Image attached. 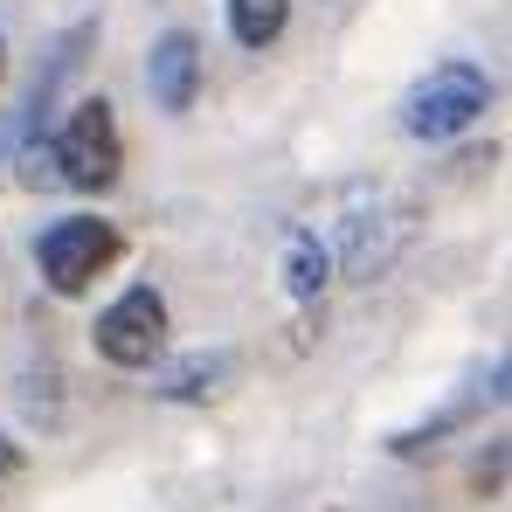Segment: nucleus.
Listing matches in <instances>:
<instances>
[{
  "instance_id": "f257e3e1",
  "label": "nucleus",
  "mask_w": 512,
  "mask_h": 512,
  "mask_svg": "<svg viewBox=\"0 0 512 512\" xmlns=\"http://www.w3.org/2000/svg\"><path fill=\"white\" fill-rule=\"evenodd\" d=\"M118 167H125V139H118V118H111L104 97H84L63 118V132L28 153V180H63V187H84V194L111 187Z\"/></svg>"
},
{
  "instance_id": "f03ea898",
  "label": "nucleus",
  "mask_w": 512,
  "mask_h": 512,
  "mask_svg": "<svg viewBox=\"0 0 512 512\" xmlns=\"http://www.w3.org/2000/svg\"><path fill=\"white\" fill-rule=\"evenodd\" d=\"M492 104V77L471 70V63H443L429 70L423 84L402 97V132L409 139H457L464 125H478Z\"/></svg>"
},
{
  "instance_id": "7ed1b4c3",
  "label": "nucleus",
  "mask_w": 512,
  "mask_h": 512,
  "mask_svg": "<svg viewBox=\"0 0 512 512\" xmlns=\"http://www.w3.org/2000/svg\"><path fill=\"white\" fill-rule=\"evenodd\" d=\"M111 256H118V229L97 222V215H70V222L42 229V243H35V263H42L49 291H63V298L90 291V277H97Z\"/></svg>"
},
{
  "instance_id": "20e7f679",
  "label": "nucleus",
  "mask_w": 512,
  "mask_h": 512,
  "mask_svg": "<svg viewBox=\"0 0 512 512\" xmlns=\"http://www.w3.org/2000/svg\"><path fill=\"white\" fill-rule=\"evenodd\" d=\"M97 353L111 367H153L167 353V298L153 284H132L104 319H97Z\"/></svg>"
},
{
  "instance_id": "39448f33",
  "label": "nucleus",
  "mask_w": 512,
  "mask_h": 512,
  "mask_svg": "<svg viewBox=\"0 0 512 512\" xmlns=\"http://www.w3.org/2000/svg\"><path fill=\"white\" fill-rule=\"evenodd\" d=\"M146 90H153V104L160 111H194V90H201V42L187 35V28H173L153 42V56H146Z\"/></svg>"
},
{
  "instance_id": "423d86ee",
  "label": "nucleus",
  "mask_w": 512,
  "mask_h": 512,
  "mask_svg": "<svg viewBox=\"0 0 512 512\" xmlns=\"http://www.w3.org/2000/svg\"><path fill=\"white\" fill-rule=\"evenodd\" d=\"M284 284H291V298H319L333 284V243L319 229H291V243H284Z\"/></svg>"
},
{
  "instance_id": "0eeeda50",
  "label": "nucleus",
  "mask_w": 512,
  "mask_h": 512,
  "mask_svg": "<svg viewBox=\"0 0 512 512\" xmlns=\"http://www.w3.org/2000/svg\"><path fill=\"white\" fill-rule=\"evenodd\" d=\"M291 21V0H229V28L243 49H270Z\"/></svg>"
},
{
  "instance_id": "6e6552de",
  "label": "nucleus",
  "mask_w": 512,
  "mask_h": 512,
  "mask_svg": "<svg viewBox=\"0 0 512 512\" xmlns=\"http://www.w3.org/2000/svg\"><path fill=\"white\" fill-rule=\"evenodd\" d=\"M215 381H229V360L215 353V360H187V367H173L167 381H160V395H215Z\"/></svg>"
},
{
  "instance_id": "1a4fd4ad",
  "label": "nucleus",
  "mask_w": 512,
  "mask_h": 512,
  "mask_svg": "<svg viewBox=\"0 0 512 512\" xmlns=\"http://www.w3.org/2000/svg\"><path fill=\"white\" fill-rule=\"evenodd\" d=\"M14 478H21V443H7V436H0V492H7Z\"/></svg>"
},
{
  "instance_id": "9d476101",
  "label": "nucleus",
  "mask_w": 512,
  "mask_h": 512,
  "mask_svg": "<svg viewBox=\"0 0 512 512\" xmlns=\"http://www.w3.org/2000/svg\"><path fill=\"white\" fill-rule=\"evenodd\" d=\"M0 70H7V42H0Z\"/></svg>"
}]
</instances>
